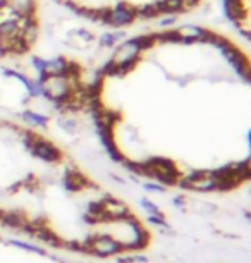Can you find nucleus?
Here are the masks:
<instances>
[{"instance_id":"obj_1","label":"nucleus","mask_w":251,"mask_h":263,"mask_svg":"<svg viewBox=\"0 0 251 263\" xmlns=\"http://www.w3.org/2000/svg\"><path fill=\"white\" fill-rule=\"evenodd\" d=\"M251 64L230 34L177 24L134 34L90 76L86 110L110 160H172V150L219 141L249 146ZM174 162V160H172ZM176 163V162H174Z\"/></svg>"},{"instance_id":"obj_2","label":"nucleus","mask_w":251,"mask_h":263,"mask_svg":"<svg viewBox=\"0 0 251 263\" xmlns=\"http://www.w3.org/2000/svg\"><path fill=\"white\" fill-rule=\"evenodd\" d=\"M83 19L109 28H134L193 14L206 0H55Z\"/></svg>"},{"instance_id":"obj_3","label":"nucleus","mask_w":251,"mask_h":263,"mask_svg":"<svg viewBox=\"0 0 251 263\" xmlns=\"http://www.w3.org/2000/svg\"><path fill=\"white\" fill-rule=\"evenodd\" d=\"M42 29V0H0V64L31 55Z\"/></svg>"},{"instance_id":"obj_4","label":"nucleus","mask_w":251,"mask_h":263,"mask_svg":"<svg viewBox=\"0 0 251 263\" xmlns=\"http://www.w3.org/2000/svg\"><path fill=\"white\" fill-rule=\"evenodd\" d=\"M81 246L83 251H88L91 255L102 258L119 256L121 253H124V246L110 234H93L85 242H81Z\"/></svg>"},{"instance_id":"obj_5","label":"nucleus","mask_w":251,"mask_h":263,"mask_svg":"<svg viewBox=\"0 0 251 263\" xmlns=\"http://www.w3.org/2000/svg\"><path fill=\"white\" fill-rule=\"evenodd\" d=\"M224 7L233 26L244 38H248L251 23V0H224Z\"/></svg>"},{"instance_id":"obj_6","label":"nucleus","mask_w":251,"mask_h":263,"mask_svg":"<svg viewBox=\"0 0 251 263\" xmlns=\"http://www.w3.org/2000/svg\"><path fill=\"white\" fill-rule=\"evenodd\" d=\"M33 236L38 237V239H40L42 242H47V245L52 246V248H64V242H66V241H62L61 237L55 234V232L48 231V229H45V227H40V229H36Z\"/></svg>"},{"instance_id":"obj_7","label":"nucleus","mask_w":251,"mask_h":263,"mask_svg":"<svg viewBox=\"0 0 251 263\" xmlns=\"http://www.w3.org/2000/svg\"><path fill=\"white\" fill-rule=\"evenodd\" d=\"M7 245H11L17 250H23V251H28V253H34V255H40V256H47V251L43 250L40 246H34L31 242H26V241H19V239H9Z\"/></svg>"},{"instance_id":"obj_8","label":"nucleus","mask_w":251,"mask_h":263,"mask_svg":"<svg viewBox=\"0 0 251 263\" xmlns=\"http://www.w3.org/2000/svg\"><path fill=\"white\" fill-rule=\"evenodd\" d=\"M140 203H141V208L148 213V215H164L162 210H160V206L155 205V203L151 200H148V198H141Z\"/></svg>"},{"instance_id":"obj_9","label":"nucleus","mask_w":251,"mask_h":263,"mask_svg":"<svg viewBox=\"0 0 251 263\" xmlns=\"http://www.w3.org/2000/svg\"><path fill=\"white\" fill-rule=\"evenodd\" d=\"M146 220H148L150 224L157 226V227H164V229H170V224L165 220V215H148V217H146Z\"/></svg>"},{"instance_id":"obj_10","label":"nucleus","mask_w":251,"mask_h":263,"mask_svg":"<svg viewBox=\"0 0 251 263\" xmlns=\"http://www.w3.org/2000/svg\"><path fill=\"white\" fill-rule=\"evenodd\" d=\"M143 186H145V190H148L151 193H165V187L159 184V182H145Z\"/></svg>"},{"instance_id":"obj_11","label":"nucleus","mask_w":251,"mask_h":263,"mask_svg":"<svg viewBox=\"0 0 251 263\" xmlns=\"http://www.w3.org/2000/svg\"><path fill=\"white\" fill-rule=\"evenodd\" d=\"M172 201H174V206H176V208H183V206H184V203H186L184 196H176Z\"/></svg>"},{"instance_id":"obj_12","label":"nucleus","mask_w":251,"mask_h":263,"mask_svg":"<svg viewBox=\"0 0 251 263\" xmlns=\"http://www.w3.org/2000/svg\"><path fill=\"white\" fill-rule=\"evenodd\" d=\"M2 215H4V212H2V210H0V218H2Z\"/></svg>"}]
</instances>
